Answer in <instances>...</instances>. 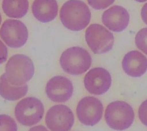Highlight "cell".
<instances>
[{
  "mask_svg": "<svg viewBox=\"0 0 147 131\" xmlns=\"http://www.w3.org/2000/svg\"><path fill=\"white\" fill-rule=\"evenodd\" d=\"M129 14L123 7L113 6L105 10L102 16L103 24L110 31L119 32L123 31L129 23Z\"/></svg>",
  "mask_w": 147,
  "mask_h": 131,
  "instance_id": "cell-12",
  "label": "cell"
},
{
  "mask_svg": "<svg viewBox=\"0 0 147 131\" xmlns=\"http://www.w3.org/2000/svg\"><path fill=\"white\" fill-rule=\"evenodd\" d=\"M0 131H17V123L9 115L1 114Z\"/></svg>",
  "mask_w": 147,
  "mask_h": 131,
  "instance_id": "cell-18",
  "label": "cell"
},
{
  "mask_svg": "<svg viewBox=\"0 0 147 131\" xmlns=\"http://www.w3.org/2000/svg\"><path fill=\"white\" fill-rule=\"evenodd\" d=\"M7 57V48L5 44L0 40V64L5 62Z\"/></svg>",
  "mask_w": 147,
  "mask_h": 131,
  "instance_id": "cell-21",
  "label": "cell"
},
{
  "mask_svg": "<svg viewBox=\"0 0 147 131\" xmlns=\"http://www.w3.org/2000/svg\"><path fill=\"white\" fill-rule=\"evenodd\" d=\"M0 37L10 47L20 48L26 43L28 38V31L22 21L7 19L0 28Z\"/></svg>",
  "mask_w": 147,
  "mask_h": 131,
  "instance_id": "cell-7",
  "label": "cell"
},
{
  "mask_svg": "<svg viewBox=\"0 0 147 131\" xmlns=\"http://www.w3.org/2000/svg\"><path fill=\"white\" fill-rule=\"evenodd\" d=\"M105 118L108 126L116 130H123L129 128L134 119V112L127 103L117 100L107 106Z\"/></svg>",
  "mask_w": 147,
  "mask_h": 131,
  "instance_id": "cell-4",
  "label": "cell"
},
{
  "mask_svg": "<svg viewBox=\"0 0 147 131\" xmlns=\"http://www.w3.org/2000/svg\"><path fill=\"white\" fill-rule=\"evenodd\" d=\"M28 90L27 84L22 86H14L9 83L5 73L1 76L0 95L3 98L8 100H17L25 96Z\"/></svg>",
  "mask_w": 147,
  "mask_h": 131,
  "instance_id": "cell-15",
  "label": "cell"
},
{
  "mask_svg": "<svg viewBox=\"0 0 147 131\" xmlns=\"http://www.w3.org/2000/svg\"><path fill=\"white\" fill-rule=\"evenodd\" d=\"M138 117L141 122L147 126V99L144 100L140 106Z\"/></svg>",
  "mask_w": 147,
  "mask_h": 131,
  "instance_id": "cell-20",
  "label": "cell"
},
{
  "mask_svg": "<svg viewBox=\"0 0 147 131\" xmlns=\"http://www.w3.org/2000/svg\"><path fill=\"white\" fill-rule=\"evenodd\" d=\"M111 77L106 69L97 67L90 69L85 75L84 85L87 91L95 95L106 93L110 88Z\"/></svg>",
  "mask_w": 147,
  "mask_h": 131,
  "instance_id": "cell-10",
  "label": "cell"
},
{
  "mask_svg": "<svg viewBox=\"0 0 147 131\" xmlns=\"http://www.w3.org/2000/svg\"><path fill=\"white\" fill-rule=\"evenodd\" d=\"M135 44L138 49L147 55V28L141 29L136 33Z\"/></svg>",
  "mask_w": 147,
  "mask_h": 131,
  "instance_id": "cell-17",
  "label": "cell"
},
{
  "mask_svg": "<svg viewBox=\"0 0 147 131\" xmlns=\"http://www.w3.org/2000/svg\"><path fill=\"white\" fill-rule=\"evenodd\" d=\"M122 66L125 73L129 76L140 77L147 70V58L138 51H130L125 55Z\"/></svg>",
  "mask_w": 147,
  "mask_h": 131,
  "instance_id": "cell-13",
  "label": "cell"
},
{
  "mask_svg": "<svg viewBox=\"0 0 147 131\" xmlns=\"http://www.w3.org/2000/svg\"><path fill=\"white\" fill-rule=\"evenodd\" d=\"M74 87L68 78L56 76L47 83L45 92L48 98L54 102H65L68 100L73 93Z\"/></svg>",
  "mask_w": 147,
  "mask_h": 131,
  "instance_id": "cell-11",
  "label": "cell"
},
{
  "mask_svg": "<svg viewBox=\"0 0 147 131\" xmlns=\"http://www.w3.org/2000/svg\"><path fill=\"white\" fill-rule=\"evenodd\" d=\"M1 21H2V17H1V13H0V25H1Z\"/></svg>",
  "mask_w": 147,
  "mask_h": 131,
  "instance_id": "cell-25",
  "label": "cell"
},
{
  "mask_svg": "<svg viewBox=\"0 0 147 131\" xmlns=\"http://www.w3.org/2000/svg\"><path fill=\"white\" fill-rule=\"evenodd\" d=\"M85 39L90 48L94 54H97L109 51L114 43L113 34L98 24H91L86 29Z\"/></svg>",
  "mask_w": 147,
  "mask_h": 131,
  "instance_id": "cell-6",
  "label": "cell"
},
{
  "mask_svg": "<svg viewBox=\"0 0 147 131\" xmlns=\"http://www.w3.org/2000/svg\"><path fill=\"white\" fill-rule=\"evenodd\" d=\"M45 120L47 127L51 131H69L75 119L69 107L64 104H56L48 110Z\"/></svg>",
  "mask_w": 147,
  "mask_h": 131,
  "instance_id": "cell-8",
  "label": "cell"
},
{
  "mask_svg": "<svg viewBox=\"0 0 147 131\" xmlns=\"http://www.w3.org/2000/svg\"><path fill=\"white\" fill-rule=\"evenodd\" d=\"M88 6L81 0H69L65 2L60 11V18L63 25L73 31L84 29L91 19Z\"/></svg>",
  "mask_w": 147,
  "mask_h": 131,
  "instance_id": "cell-1",
  "label": "cell"
},
{
  "mask_svg": "<svg viewBox=\"0 0 147 131\" xmlns=\"http://www.w3.org/2000/svg\"><path fill=\"white\" fill-rule=\"evenodd\" d=\"M103 106L102 102L93 96L82 98L76 107V115L80 122L86 126H94L102 118Z\"/></svg>",
  "mask_w": 147,
  "mask_h": 131,
  "instance_id": "cell-9",
  "label": "cell"
},
{
  "mask_svg": "<svg viewBox=\"0 0 147 131\" xmlns=\"http://www.w3.org/2000/svg\"><path fill=\"white\" fill-rule=\"evenodd\" d=\"M34 17L44 23L54 20L58 12V5L56 0H34L32 5Z\"/></svg>",
  "mask_w": 147,
  "mask_h": 131,
  "instance_id": "cell-14",
  "label": "cell"
},
{
  "mask_svg": "<svg viewBox=\"0 0 147 131\" xmlns=\"http://www.w3.org/2000/svg\"><path fill=\"white\" fill-rule=\"evenodd\" d=\"M115 0H87L88 4L96 10L104 9L114 3Z\"/></svg>",
  "mask_w": 147,
  "mask_h": 131,
  "instance_id": "cell-19",
  "label": "cell"
},
{
  "mask_svg": "<svg viewBox=\"0 0 147 131\" xmlns=\"http://www.w3.org/2000/svg\"><path fill=\"white\" fill-rule=\"evenodd\" d=\"M141 16L144 23L147 25V2L144 5L141 9Z\"/></svg>",
  "mask_w": 147,
  "mask_h": 131,
  "instance_id": "cell-22",
  "label": "cell"
},
{
  "mask_svg": "<svg viewBox=\"0 0 147 131\" xmlns=\"http://www.w3.org/2000/svg\"><path fill=\"white\" fill-rule=\"evenodd\" d=\"M29 131H48V130L42 125H38L31 128Z\"/></svg>",
  "mask_w": 147,
  "mask_h": 131,
  "instance_id": "cell-23",
  "label": "cell"
},
{
  "mask_svg": "<svg viewBox=\"0 0 147 131\" xmlns=\"http://www.w3.org/2000/svg\"><path fill=\"white\" fill-rule=\"evenodd\" d=\"M92 62L90 53L84 48L74 46L65 50L60 58L63 70L71 75H79L86 72Z\"/></svg>",
  "mask_w": 147,
  "mask_h": 131,
  "instance_id": "cell-3",
  "label": "cell"
},
{
  "mask_svg": "<svg viewBox=\"0 0 147 131\" xmlns=\"http://www.w3.org/2000/svg\"><path fill=\"white\" fill-rule=\"evenodd\" d=\"M135 1L137 2H144L146 1L147 0H135Z\"/></svg>",
  "mask_w": 147,
  "mask_h": 131,
  "instance_id": "cell-24",
  "label": "cell"
},
{
  "mask_svg": "<svg viewBox=\"0 0 147 131\" xmlns=\"http://www.w3.org/2000/svg\"><path fill=\"white\" fill-rule=\"evenodd\" d=\"M14 113L18 122L23 125L30 126L41 120L44 113V107L38 99L27 97L17 104Z\"/></svg>",
  "mask_w": 147,
  "mask_h": 131,
  "instance_id": "cell-5",
  "label": "cell"
},
{
  "mask_svg": "<svg viewBox=\"0 0 147 131\" xmlns=\"http://www.w3.org/2000/svg\"><path fill=\"white\" fill-rule=\"evenodd\" d=\"M5 74L9 83L14 86H22L33 76L34 67L31 59L24 54H15L5 66Z\"/></svg>",
  "mask_w": 147,
  "mask_h": 131,
  "instance_id": "cell-2",
  "label": "cell"
},
{
  "mask_svg": "<svg viewBox=\"0 0 147 131\" xmlns=\"http://www.w3.org/2000/svg\"><path fill=\"white\" fill-rule=\"evenodd\" d=\"M2 8L9 17L19 18L27 13L29 2L28 0H3Z\"/></svg>",
  "mask_w": 147,
  "mask_h": 131,
  "instance_id": "cell-16",
  "label": "cell"
}]
</instances>
